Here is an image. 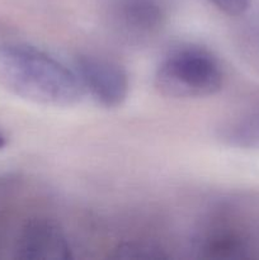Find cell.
Masks as SVG:
<instances>
[{"label":"cell","instance_id":"9","mask_svg":"<svg viewBox=\"0 0 259 260\" xmlns=\"http://www.w3.org/2000/svg\"><path fill=\"white\" fill-rule=\"evenodd\" d=\"M220 12L231 17L244 14L250 7V0H207Z\"/></svg>","mask_w":259,"mask_h":260},{"label":"cell","instance_id":"5","mask_svg":"<svg viewBox=\"0 0 259 260\" xmlns=\"http://www.w3.org/2000/svg\"><path fill=\"white\" fill-rule=\"evenodd\" d=\"M112 19L122 36L141 42L160 32L167 12L160 0H116L112 7Z\"/></svg>","mask_w":259,"mask_h":260},{"label":"cell","instance_id":"6","mask_svg":"<svg viewBox=\"0 0 259 260\" xmlns=\"http://www.w3.org/2000/svg\"><path fill=\"white\" fill-rule=\"evenodd\" d=\"M195 249L202 259H248L256 250V240L244 229L222 225L205 231L196 240Z\"/></svg>","mask_w":259,"mask_h":260},{"label":"cell","instance_id":"3","mask_svg":"<svg viewBox=\"0 0 259 260\" xmlns=\"http://www.w3.org/2000/svg\"><path fill=\"white\" fill-rule=\"evenodd\" d=\"M75 74L84 91L106 108H117L126 102L130 78L126 69L114 61L96 55H79Z\"/></svg>","mask_w":259,"mask_h":260},{"label":"cell","instance_id":"4","mask_svg":"<svg viewBox=\"0 0 259 260\" xmlns=\"http://www.w3.org/2000/svg\"><path fill=\"white\" fill-rule=\"evenodd\" d=\"M15 256L22 260H70L71 246L63 231L46 218H35L23 226Z\"/></svg>","mask_w":259,"mask_h":260},{"label":"cell","instance_id":"8","mask_svg":"<svg viewBox=\"0 0 259 260\" xmlns=\"http://www.w3.org/2000/svg\"><path fill=\"white\" fill-rule=\"evenodd\" d=\"M229 139L244 146H259V112L236 123L231 128Z\"/></svg>","mask_w":259,"mask_h":260},{"label":"cell","instance_id":"7","mask_svg":"<svg viewBox=\"0 0 259 260\" xmlns=\"http://www.w3.org/2000/svg\"><path fill=\"white\" fill-rule=\"evenodd\" d=\"M121 260H160L168 259L164 249L157 244L145 240H127L118 244L111 255Z\"/></svg>","mask_w":259,"mask_h":260},{"label":"cell","instance_id":"1","mask_svg":"<svg viewBox=\"0 0 259 260\" xmlns=\"http://www.w3.org/2000/svg\"><path fill=\"white\" fill-rule=\"evenodd\" d=\"M0 86L46 107H71L84 94L75 71L33 46L0 42Z\"/></svg>","mask_w":259,"mask_h":260},{"label":"cell","instance_id":"2","mask_svg":"<svg viewBox=\"0 0 259 260\" xmlns=\"http://www.w3.org/2000/svg\"><path fill=\"white\" fill-rule=\"evenodd\" d=\"M223 69L211 51L200 46H182L168 53L155 73L156 88L172 98H205L221 90Z\"/></svg>","mask_w":259,"mask_h":260},{"label":"cell","instance_id":"10","mask_svg":"<svg viewBox=\"0 0 259 260\" xmlns=\"http://www.w3.org/2000/svg\"><path fill=\"white\" fill-rule=\"evenodd\" d=\"M5 145H7V139H5L4 135L0 132V150H3L5 147Z\"/></svg>","mask_w":259,"mask_h":260}]
</instances>
